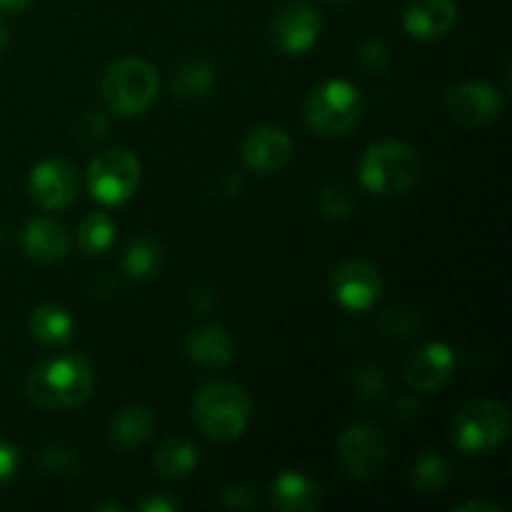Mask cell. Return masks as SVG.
Wrapping results in <instances>:
<instances>
[{
	"instance_id": "1",
	"label": "cell",
	"mask_w": 512,
	"mask_h": 512,
	"mask_svg": "<svg viewBox=\"0 0 512 512\" xmlns=\"http://www.w3.org/2000/svg\"><path fill=\"white\" fill-rule=\"evenodd\" d=\"M95 375L80 353H63L43 360L25 378V395L43 410H73L88 403Z\"/></svg>"
},
{
	"instance_id": "2",
	"label": "cell",
	"mask_w": 512,
	"mask_h": 512,
	"mask_svg": "<svg viewBox=\"0 0 512 512\" xmlns=\"http://www.w3.org/2000/svg\"><path fill=\"white\" fill-rule=\"evenodd\" d=\"M248 393L228 380H213L198 390L193 403V418L200 433L218 443L240 438L250 423Z\"/></svg>"
},
{
	"instance_id": "3",
	"label": "cell",
	"mask_w": 512,
	"mask_h": 512,
	"mask_svg": "<svg viewBox=\"0 0 512 512\" xmlns=\"http://www.w3.org/2000/svg\"><path fill=\"white\" fill-rule=\"evenodd\" d=\"M423 173L420 155L398 140H380L360 160V183L378 195H403Z\"/></svg>"
},
{
	"instance_id": "4",
	"label": "cell",
	"mask_w": 512,
	"mask_h": 512,
	"mask_svg": "<svg viewBox=\"0 0 512 512\" xmlns=\"http://www.w3.org/2000/svg\"><path fill=\"white\" fill-rule=\"evenodd\" d=\"M160 80L155 65L140 58H123L110 65L100 83L105 105L120 118L145 113L158 95Z\"/></svg>"
},
{
	"instance_id": "5",
	"label": "cell",
	"mask_w": 512,
	"mask_h": 512,
	"mask_svg": "<svg viewBox=\"0 0 512 512\" xmlns=\"http://www.w3.org/2000/svg\"><path fill=\"white\" fill-rule=\"evenodd\" d=\"M363 95L348 80H328L310 93L305 120L318 135H343L363 118Z\"/></svg>"
},
{
	"instance_id": "6",
	"label": "cell",
	"mask_w": 512,
	"mask_h": 512,
	"mask_svg": "<svg viewBox=\"0 0 512 512\" xmlns=\"http://www.w3.org/2000/svg\"><path fill=\"white\" fill-rule=\"evenodd\" d=\"M455 445L463 453H488L505 443L510 433V413L498 400H475L465 405L453 423Z\"/></svg>"
},
{
	"instance_id": "7",
	"label": "cell",
	"mask_w": 512,
	"mask_h": 512,
	"mask_svg": "<svg viewBox=\"0 0 512 512\" xmlns=\"http://www.w3.org/2000/svg\"><path fill=\"white\" fill-rule=\"evenodd\" d=\"M138 183L140 163L130 150H105L88 165V190L103 205H120L133 198Z\"/></svg>"
},
{
	"instance_id": "8",
	"label": "cell",
	"mask_w": 512,
	"mask_h": 512,
	"mask_svg": "<svg viewBox=\"0 0 512 512\" xmlns=\"http://www.w3.org/2000/svg\"><path fill=\"white\" fill-rule=\"evenodd\" d=\"M338 458L353 480H373L388 460L385 438L375 425L353 423L338 440Z\"/></svg>"
},
{
	"instance_id": "9",
	"label": "cell",
	"mask_w": 512,
	"mask_h": 512,
	"mask_svg": "<svg viewBox=\"0 0 512 512\" xmlns=\"http://www.w3.org/2000/svg\"><path fill=\"white\" fill-rule=\"evenodd\" d=\"M330 288L343 308L360 313L375 305L383 295V278L365 260H340L330 273Z\"/></svg>"
},
{
	"instance_id": "10",
	"label": "cell",
	"mask_w": 512,
	"mask_h": 512,
	"mask_svg": "<svg viewBox=\"0 0 512 512\" xmlns=\"http://www.w3.org/2000/svg\"><path fill=\"white\" fill-rule=\"evenodd\" d=\"M445 108L455 123L465 128H483L503 113V98L488 83H460L445 93Z\"/></svg>"
},
{
	"instance_id": "11",
	"label": "cell",
	"mask_w": 512,
	"mask_h": 512,
	"mask_svg": "<svg viewBox=\"0 0 512 512\" xmlns=\"http://www.w3.org/2000/svg\"><path fill=\"white\" fill-rule=\"evenodd\" d=\"M320 30H323V18L318 10L308 3H288L273 20V43L288 55H303L318 43Z\"/></svg>"
},
{
	"instance_id": "12",
	"label": "cell",
	"mask_w": 512,
	"mask_h": 512,
	"mask_svg": "<svg viewBox=\"0 0 512 512\" xmlns=\"http://www.w3.org/2000/svg\"><path fill=\"white\" fill-rule=\"evenodd\" d=\"M30 195L45 210H63L78 195V175L65 160H43L30 173Z\"/></svg>"
},
{
	"instance_id": "13",
	"label": "cell",
	"mask_w": 512,
	"mask_h": 512,
	"mask_svg": "<svg viewBox=\"0 0 512 512\" xmlns=\"http://www.w3.org/2000/svg\"><path fill=\"white\" fill-rule=\"evenodd\" d=\"M293 158V140L278 125H260L250 130L243 143V160L253 173L273 175Z\"/></svg>"
},
{
	"instance_id": "14",
	"label": "cell",
	"mask_w": 512,
	"mask_h": 512,
	"mask_svg": "<svg viewBox=\"0 0 512 512\" xmlns=\"http://www.w3.org/2000/svg\"><path fill=\"white\" fill-rule=\"evenodd\" d=\"M455 355L445 343H425L405 360V383L418 393H435L453 375Z\"/></svg>"
},
{
	"instance_id": "15",
	"label": "cell",
	"mask_w": 512,
	"mask_h": 512,
	"mask_svg": "<svg viewBox=\"0 0 512 512\" xmlns=\"http://www.w3.org/2000/svg\"><path fill=\"white\" fill-rule=\"evenodd\" d=\"M458 20V8L453 0H408L403 13V25L408 35L420 40L440 38Z\"/></svg>"
},
{
	"instance_id": "16",
	"label": "cell",
	"mask_w": 512,
	"mask_h": 512,
	"mask_svg": "<svg viewBox=\"0 0 512 512\" xmlns=\"http://www.w3.org/2000/svg\"><path fill=\"white\" fill-rule=\"evenodd\" d=\"M25 255L35 263H55L65 258L70 250V235L63 223L53 218H35L30 220L20 235Z\"/></svg>"
},
{
	"instance_id": "17",
	"label": "cell",
	"mask_w": 512,
	"mask_h": 512,
	"mask_svg": "<svg viewBox=\"0 0 512 512\" xmlns=\"http://www.w3.org/2000/svg\"><path fill=\"white\" fill-rule=\"evenodd\" d=\"M270 503L283 512H315L323 505L318 483L303 473L285 470L270 485Z\"/></svg>"
},
{
	"instance_id": "18",
	"label": "cell",
	"mask_w": 512,
	"mask_h": 512,
	"mask_svg": "<svg viewBox=\"0 0 512 512\" xmlns=\"http://www.w3.org/2000/svg\"><path fill=\"white\" fill-rule=\"evenodd\" d=\"M185 350H188V358L193 363L205 365V368H225L235 355L233 338L228 335V330L215 323H205L195 328L188 335Z\"/></svg>"
},
{
	"instance_id": "19",
	"label": "cell",
	"mask_w": 512,
	"mask_h": 512,
	"mask_svg": "<svg viewBox=\"0 0 512 512\" xmlns=\"http://www.w3.org/2000/svg\"><path fill=\"white\" fill-rule=\"evenodd\" d=\"M153 430L155 418L145 405H125L123 410H118L113 423H110V443L120 453H130V450L148 443Z\"/></svg>"
},
{
	"instance_id": "20",
	"label": "cell",
	"mask_w": 512,
	"mask_h": 512,
	"mask_svg": "<svg viewBox=\"0 0 512 512\" xmlns=\"http://www.w3.org/2000/svg\"><path fill=\"white\" fill-rule=\"evenodd\" d=\"M215 70L205 58H185L170 73V90L180 100H198L213 90Z\"/></svg>"
},
{
	"instance_id": "21",
	"label": "cell",
	"mask_w": 512,
	"mask_h": 512,
	"mask_svg": "<svg viewBox=\"0 0 512 512\" xmlns=\"http://www.w3.org/2000/svg\"><path fill=\"white\" fill-rule=\"evenodd\" d=\"M198 465V450L185 438H168L158 445L153 455V468L160 478L180 480Z\"/></svg>"
},
{
	"instance_id": "22",
	"label": "cell",
	"mask_w": 512,
	"mask_h": 512,
	"mask_svg": "<svg viewBox=\"0 0 512 512\" xmlns=\"http://www.w3.org/2000/svg\"><path fill=\"white\" fill-rule=\"evenodd\" d=\"M163 245L153 235H138V238L130 243L128 253L123 258V268L130 278L135 280H148L153 275H158V270L163 268Z\"/></svg>"
},
{
	"instance_id": "23",
	"label": "cell",
	"mask_w": 512,
	"mask_h": 512,
	"mask_svg": "<svg viewBox=\"0 0 512 512\" xmlns=\"http://www.w3.org/2000/svg\"><path fill=\"white\" fill-rule=\"evenodd\" d=\"M75 323L68 315V310L58 308V305H40L30 315V333L35 340L45 345L65 343L73 335Z\"/></svg>"
},
{
	"instance_id": "24",
	"label": "cell",
	"mask_w": 512,
	"mask_h": 512,
	"mask_svg": "<svg viewBox=\"0 0 512 512\" xmlns=\"http://www.w3.org/2000/svg\"><path fill=\"white\" fill-rule=\"evenodd\" d=\"M115 240V220L108 213H93L80 223L78 245L83 253L100 255L113 245Z\"/></svg>"
},
{
	"instance_id": "25",
	"label": "cell",
	"mask_w": 512,
	"mask_h": 512,
	"mask_svg": "<svg viewBox=\"0 0 512 512\" xmlns=\"http://www.w3.org/2000/svg\"><path fill=\"white\" fill-rule=\"evenodd\" d=\"M453 483V468L440 455H423L413 468V485L420 493H438Z\"/></svg>"
},
{
	"instance_id": "26",
	"label": "cell",
	"mask_w": 512,
	"mask_h": 512,
	"mask_svg": "<svg viewBox=\"0 0 512 512\" xmlns=\"http://www.w3.org/2000/svg\"><path fill=\"white\" fill-rule=\"evenodd\" d=\"M350 385H353L355 400L363 405H378L385 398V393H388V378H385V373L375 363L358 365L353 370Z\"/></svg>"
},
{
	"instance_id": "27",
	"label": "cell",
	"mask_w": 512,
	"mask_h": 512,
	"mask_svg": "<svg viewBox=\"0 0 512 512\" xmlns=\"http://www.w3.org/2000/svg\"><path fill=\"white\" fill-rule=\"evenodd\" d=\"M318 208L325 218L343 220L353 213L355 198L353 190L345 188L343 183H328L318 195Z\"/></svg>"
},
{
	"instance_id": "28",
	"label": "cell",
	"mask_w": 512,
	"mask_h": 512,
	"mask_svg": "<svg viewBox=\"0 0 512 512\" xmlns=\"http://www.w3.org/2000/svg\"><path fill=\"white\" fill-rule=\"evenodd\" d=\"M380 330H383L388 338H410L420 330V315L415 310L403 308V305H395V308L385 310L383 318H380Z\"/></svg>"
},
{
	"instance_id": "29",
	"label": "cell",
	"mask_w": 512,
	"mask_h": 512,
	"mask_svg": "<svg viewBox=\"0 0 512 512\" xmlns=\"http://www.w3.org/2000/svg\"><path fill=\"white\" fill-rule=\"evenodd\" d=\"M40 468L50 475H68L75 473L78 460H75V455L70 453V450L60 448V445H50V448H45L43 455H40Z\"/></svg>"
},
{
	"instance_id": "30",
	"label": "cell",
	"mask_w": 512,
	"mask_h": 512,
	"mask_svg": "<svg viewBox=\"0 0 512 512\" xmlns=\"http://www.w3.org/2000/svg\"><path fill=\"white\" fill-rule=\"evenodd\" d=\"M358 68L363 73H383L388 68V48L380 40H368L358 50Z\"/></svg>"
},
{
	"instance_id": "31",
	"label": "cell",
	"mask_w": 512,
	"mask_h": 512,
	"mask_svg": "<svg viewBox=\"0 0 512 512\" xmlns=\"http://www.w3.org/2000/svg\"><path fill=\"white\" fill-rule=\"evenodd\" d=\"M223 503L225 508L243 510L250 508L255 503V490L250 488L248 483H230L228 488L223 490Z\"/></svg>"
},
{
	"instance_id": "32",
	"label": "cell",
	"mask_w": 512,
	"mask_h": 512,
	"mask_svg": "<svg viewBox=\"0 0 512 512\" xmlns=\"http://www.w3.org/2000/svg\"><path fill=\"white\" fill-rule=\"evenodd\" d=\"M18 468H20V455L18 450H15V445L0 440V488L8 485L10 480L15 478Z\"/></svg>"
},
{
	"instance_id": "33",
	"label": "cell",
	"mask_w": 512,
	"mask_h": 512,
	"mask_svg": "<svg viewBox=\"0 0 512 512\" xmlns=\"http://www.w3.org/2000/svg\"><path fill=\"white\" fill-rule=\"evenodd\" d=\"M138 510L140 512H173V510H180V503H175V500L165 493H150L148 498L140 500Z\"/></svg>"
},
{
	"instance_id": "34",
	"label": "cell",
	"mask_w": 512,
	"mask_h": 512,
	"mask_svg": "<svg viewBox=\"0 0 512 512\" xmlns=\"http://www.w3.org/2000/svg\"><path fill=\"white\" fill-rule=\"evenodd\" d=\"M80 133H88V135H83L85 140H98L100 135L105 133V118L100 113H93V115H88V118L83 120V123H80Z\"/></svg>"
},
{
	"instance_id": "35",
	"label": "cell",
	"mask_w": 512,
	"mask_h": 512,
	"mask_svg": "<svg viewBox=\"0 0 512 512\" xmlns=\"http://www.w3.org/2000/svg\"><path fill=\"white\" fill-rule=\"evenodd\" d=\"M458 512H478V510H485V512H503L500 505H493V503H478V500H473V503H463L455 508Z\"/></svg>"
},
{
	"instance_id": "36",
	"label": "cell",
	"mask_w": 512,
	"mask_h": 512,
	"mask_svg": "<svg viewBox=\"0 0 512 512\" xmlns=\"http://www.w3.org/2000/svg\"><path fill=\"white\" fill-rule=\"evenodd\" d=\"M30 3H33V0H0V10H5V13H20V10L28 8Z\"/></svg>"
},
{
	"instance_id": "37",
	"label": "cell",
	"mask_w": 512,
	"mask_h": 512,
	"mask_svg": "<svg viewBox=\"0 0 512 512\" xmlns=\"http://www.w3.org/2000/svg\"><path fill=\"white\" fill-rule=\"evenodd\" d=\"M8 40H10V30H8V25H5L3 20H0V53H3V50H5Z\"/></svg>"
},
{
	"instance_id": "38",
	"label": "cell",
	"mask_w": 512,
	"mask_h": 512,
	"mask_svg": "<svg viewBox=\"0 0 512 512\" xmlns=\"http://www.w3.org/2000/svg\"><path fill=\"white\" fill-rule=\"evenodd\" d=\"M325 3H335V5H340V3H350V0H325Z\"/></svg>"
}]
</instances>
